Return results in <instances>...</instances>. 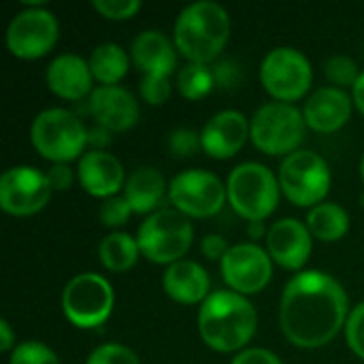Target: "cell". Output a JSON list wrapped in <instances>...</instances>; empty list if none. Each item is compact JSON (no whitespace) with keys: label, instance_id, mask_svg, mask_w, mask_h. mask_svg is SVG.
I'll return each mask as SVG.
<instances>
[{"label":"cell","instance_id":"obj_1","mask_svg":"<svg viewBox=\"0 0 364 364\" xmlns=\"http://www.w3.org/2000/svg\"><path fill=\"white\" fill-rule=\"evenodd\" d=\"M348 294L324 271L296 273L282 294L279 324L290 343L314 350L331 343L348 322Z\"/></svg>","mask_w":364,"mask_h":364},{"label":"cell","instance_id":"obj_2","mask_svg":"<svg viewBox=\"0 0 364 364\" xmlns=\"http://www.w3.org/2000/svg\"><path fill=\"white\" fill-rule=\"evenodd\" d=\"M258 326L254 305L232 290L211 292L198 309V333L203 341L218 352H237L245 348Z\"/></svg>","mask_w":364,"mask_h":364},{"label":"cell","instance_id":"obj_3","mask_svg":"<svg viewBox=\"0 0 364 364\" xmlns=\"http://www.w3.org/2000/svg\"><path fill=\"white\" fill-rule=\"evenodd\" d=\"M230 34L228 11L215 0H196L181 9L175 21V47L188 62L207 64L220 55Z\"/></svg>","mask_w":364,"mask_h":364},{"label":"cell","instance_id":"obj_4","mask_svg":"<svg viewBox=\"0 0 364 364\" xmlns=\"http://www.w3.org/2000/svg\"><path fill=\"white\" fill-rule=\"evenodd\" d=\"M226 192L232 209L250 220H267L279 203V179L260 162H243L232 168L226 181Z\"/></svg>","mask_w":364,"mask_h":364},{"label":"cell","instance_id":"obj_5","mask_svg":"<svg viewBox=\"0 0 364 364\" xmlns=\"http://www.w3.org/2000/svg\"><path fill=\"white\" fill-rule=\"evenodd\" d=\"M87 136L83 122L73 111L60 107L41 111L30 126V141L34 149L55 164L75 160L83 151Z\"/></svg>","mask_w":364,"mask_h":364},{"label":"cell","instance_id":"obj_6","mask_svg":"<svg viewBox=\"0 0 364 364\" xmlns=\"http://www.w3.org/2000/svg\"><path fill=\"white\" fill-rule=\"evenodd\" d=\"M194 239L190 220L177 209H158L139 228L136 243L141 254L156 264L183 260Z\"/></svg>","mask_w":364,"mask_h":364},{"label":"cell","instance_id":"obj_7","mask_svg":"<svg viewBox=\"0 0 364 364\" xmlns=\"http://www.w3.org/2000/svg\"><path fill=\"white\" fill-rule=\"evenodd\" d=\"M305 126V115L292 102H267L252 117L250 139L269 156H290L303 143Z\"/></svg>","mask_w":364,"mask_h":364},{"label":"cell","instance_id":"obj_8","mask_svg":"<svg viewBox=\"0 0 364 364\" xmlns=\"http://www.w3.org/2000/svg\"><path fill=\"white\" fill-rule=\"evenodd\" d=\"M279 188L296 207H316L324 203L331 190L328 162L309 149H296L279 166Z\"/></svg>","mask_w":364,"mask_h":364},{"label":"cell","instance_id":"obj_9","mask_svg":"<svg viewBox=\"0 0 364 364\" xmlns=\"http://www.w3.org/2000/svg\"><path fill=\"white\" fill-rule=\"evenodd\" d=\"M115 294L111 284L98 273L75 275L62 292V311L77 328H96L113 311Z\"/></svg>","mask_w":364,"mask_h":364},{"label":"cell","instance_id":"obj_10","mask_svg":"<svg viewBox=\"0 0 364 364\" xmlns=\"http://www.w3.org/2000/svg\"><path fill=\"white\" fill-rule=\"evenodd\" d=\"M260 79L273 98L279 102H292L307 94L314 70L303 51L294 47H275L260 64Z\"/></svg>","mask_w":364,"mask_h":364},{"label":"cell","instance_id":"obj_11","mask_svg":"<svg viewBox=\"0 0 364 364\" xmlns=\"http://www.w3.org/2000/svg\"><path fill=\"white\" fill-rule=\"evenodd\" d=\"M228 192L222 179L203 168H190L173 177L168 186V198L186 218L215 215L226 200Z\"/></svg>","mask_w":364,"mask_h":364},{"label":"cell","instance_id":"obj_12","mask_svg":"<svg viewBox=\"0 0 364 364\" xmlns=\"http://www.w3.org/2000/svg\"><path fill=\"white\" fill-rule=\"evenodd\" d=\"M58 34L60 26L49 9L28 6L11 19L6 28V47L17 58L34 60L55 45Z\"/></svg>","mask_w":364,"mask_h":364},{"label":"cell","instance_id":"obj_13","mask_svg":"<svg viewBox=\"0 0 364 364\" xmlns=\"http://www.w3.org/2000/svg\"><path fill=\"white\" fill-rule=\"evenodd\" d=\"M47 173L34 166H11L0 177V207L11 215H32L51 198Z\"/></svg>","mask_w":364,"mask_h":364},{"label":"cell","instance_id":"obj_14","mask_svg":"<svg viewBox=\"0 0 364 364\" xmlns=\"http://www.w3.org/2000/svg\"><path fill=\"white\" fill-rule=\"evenodd\" d=\"M273 275V258L256 243L232 245L222 258V277L237 294H256Z\"/></svg>","mask_w":364,"mask_h":364},{"label":"cell","instance_id":"obj_15","mask_svg":"<svg viewBox=\"0 0 364 364\" xmlns=\"http://www.w3.org/2000/svg\"><path fill=\"white\" fill-rule=\"evenodd\" d=\"M311 237L307 224L284 218L267 230V252L284 269L301 271L311 254Z\"/></svg>","mask_w":364,"mask_h":364},{"label":"cell","instance_id":"obj_16","mask_svg":"<svg viewBox=\"0 0 364 364\" xmlns=\"http://www.w3.org/2000/svg\"><path fill=\"white\" fill-rule=\"evenodd\" d=\"M87 109L100 128L122 132L139 122V105L130 90L122 85H98L87 100Z\"/></svg>","mask_w":364,"mask_h":364},{"label":"cell","instance_id":"obj_17","mask_svg":"<svg viewBox=\"0 0 364 364\" xmlns=\"http://www.w3.org/2000/svg\"><path fill=\"white\" fill-rule=\"evenodd\" d=\"M250 119L235 109L215 113L200 132L203 149L218 160L232 158L250 136Z\"/></svg>","mask_w":364,"mask_h":364},{"label":"cell","instance_id":"obj_18","mask_svg":"<svg viewBox=\"0 0 364 364\" xmlns=\"http://www.w3.org/2000/svg\"><path fill=\"white\" fill-rule=\"evenodd\" d=\"M77 175H79L83 190L90 192L92 196L111 198V196H117L119 188L126 186L122 162L113 154L102 151V149H92L83 154L79 158Z\"/></svg>","mask_w":364,"mask_h":364},{"label":"cell","instance_id":"obj_19","mask_svg":"<svg viewBox=\"0 0 364 364\" xmlns=\"http://www.w3.org/2000/svg\"><path fill=\"white\" fill-rule=\"evenodd\" d=\"M352 105L354 100L343 87H320L307 98L303 115L309 128L318 132H335L348 124L352 115Z\"/></svg>","mask_w":364,"mask_h":364},{"label":"cell","instance_id":"obj_20","mask_svg":"<svg viewBox=\"0 0 364 364\" xmlns=\"http://www.w3.org/2000/svg\"><path fill=\"white\" fill-rule=\"evenodd\" d=\"M92 68L77 53H60L47 66V85L53 94L66 100H81L92 94Z\"/></svg>","mask_w":364,"mask_h":364},{"label":"cell","instance_id":"obj_21","mask_svg":"<svg viewBox=\"0 0 364 364\" xmlns=\"http://www.w3.org/2000/svg\"><path fill=\"white\" fill-rule=\"evenodd\" d=\"M162 288L173 301L183 305H196L211 294V279L198 262L179 260L168 264V269L164 271Z\"/></svg>","mask_w":364,"mask_h":364},{"label":"cell","instance_id":"obj_22","mask_svg":"<svg viewBox=\"0 0 364 364\" xmlns=\"http://www.w3.org/2000/svg\"><path fill=\"white\" fill-rule=\"evenodd\" d=\"M177 47L160 30H143L132 41V62L143 75L168 77L177 66Z\"/></svg>","mask_w":364,"mask_h":364},{"label":"cell","instance_id":"obj_23","mask_svg":"<svg viewBox=\"0 0 364 364\" xmlns=\"http://www.w3.org/2000/svg\"><path fill=\"white\" fill-rule=\"evenodd\" d=\"M166 179L156 166H139L124 186V198L136 213H156L166 194Z\"/></svg>","mask_w":364,"mask_h":364},{"label":"cell","instance_id":"obj_24","mask_svg":"<svg viewBox=\"0 0 364 364\" xmlns=\"http://www.w3.org/2000/svg\"><path fill=\"white\" fill-rule=\"evenodd\" d=\"M307 228L316 239L333 243L343 239L346 232L350 230V215L337 203H320L309 209Z\"/></svg>","mask_w":364,"mask_h":364},{"label":"cell","instance_id":"obj_25","mask_svg":"<svg viewBox=\"0 0 364 364\" xmlns=\"http://www.w3.org/2000/svg\"><path fill=\"white\" fill-rule=\"evenodd\" d=\"M139 243L134 237H130L128 232H111L107 235L102 241H100V247H98V258L100 262L113 271V273H124V271H130L136 260H139Z\"/></svg>","mask_w":364,"mask_h":364},{"label":"cell","instance_id":"obj_26","mask_svg":"<svg viewBox=\"0 0 364 364\" xmlns=\"http://www.w3.org/2000/svg\"><path fill=\"white\" fill-rule=\"evenodd\" d=\"M87 64L92 68L94 79H98L102 85H115L128 73L130 58L119 45L102 43L90 53Z\"/></svg>","mask_w":364,"mask_h":364},{"label":"cell","instance_id":"obj_27","mask_svg":"<svg viewBox=\"0 0 364 364\" xmlns=\"http://www.w3.org/2000/svg\"><path fill=\"white\" fill-rule=\"evenodd\" d=\"M213 73L207 64H198V62H188L177 77V85L183 98L188 100H200L203 96H207L213 90Z\"/></svg>","mask_w":364,"mask_h":364},{"label":"cell","instance_id":"obj_28","mask_svg":"<svg viewBox=\"0 0 364 364\" xmlns=\"http://www.w3.org/2000/svg\"><path fill=\"white\" fill-rule=\"evenodd\" d=\"M9 364H60L55 352L41 341H23L11 352Z\"/></svg>","mask_w":364,"mask_h":364},{"label":"cell","instance_id":"obj_29","mask_svg":"<svg viewBox=\"0 0 364 364\" xmlns=\"http://www.w3.org/2000/svg\"><path fill=\"white\" fill-rule=\"evenodd\" d=\"M85 364H141L139 356L119 343H105L100 348H96Z\"/></svg>","mask_w":364,"mask_h":364},{"label":"cell","instance_id":"obj_30","mask_svg":"<svg viewBox=\"0 0 364 364\" xmlns=\"http://www.w3.org/2000/svg\"><path fill=\"white\" fill-rule=\"evenodd\" d=\"M326 77L335 83V85H352L358 81L360 73H358V66L352 58L348 55H333L328 62H326Z\"/></svg>","mask_w":364,"mask_h":364},{"label":"cell","instance_id":"obj_31","mask_svg":"<svg viewBox=\"0 0 364 364\" xmlns=\"http://www.w3.org/2000/svg\"><path fill=\"white\" fill-rule=\"evenodd\" d=\"M130 213H132V207H130V203L124 196L105 198V203H102V207L98 211L100 222L105 226H109V228H117V226L126 224L128 218H130Z\"/></svg>","mask_w":364,"mask_h":364},{"label":"cell","instance_id":"obj_32","mask_svg":"<svg viewBox=\"0 0 364 364\" xmlns=\"http://www.w3.org/2000/svg\"><path fill=\"white\" fill-rule=\"evenodd\" d=\"M346 339L352 352L364 360V303L350 311L346 322Z\"/></svg>","mask_w":364,"mask_h":364},{"label":"cell","instance_id":"obj_33","mask_svg":"<svg viewBox=\"0 0 364 364\" xmlns=\"http://www.w3.org/2000/svg\"><path fill=\"white\" fill-rule=\"evenodd\" d=\"M141 96L149 105H164L171 96V81L168 77L160 75H143L141 79Z\"/></svg>","mask_w":364,"mask_h":364},{"label":"cell","instance_id":"obj_34","mask_svg":"<svg viewBox=\"0 0 364 364\" xmlns=\"http://www.w3.org/2000/svg\"><path fill=\"white\" fill-rule=\"evenodd\" d=\"M168 147L175 156H194L203 143H200V134H196L194 130L188 128H177L168 134Z\"/></svg>","mask_w":364,"mask_h":364},{"label":"cell","instance_id":"obj_35","mask_svg":"<svg viewBox=\"0 0 364 364\" xmlns=\"http://www.w3.org/2000/svg\"><path fill=\"white\" fill-rule=\"evenodd\" d=\"M92 4L107 19H128L141 9L139 0H94Z\"/></svg>","mask_w":364,"mask_h":364},{"label":"cell","instance_id":"obj_36","mask_svg":"<svg viewBox=\"0 0 364 364\" xmlns=\"http://www.w3.org/2000/svg\"><path fill=\"white\" fill-rule=\"evenodd\" d=\"M230 364H284L279 360L277 354H273L271 350L264 348H250L239 352Z\"/></svg>","mask_w":364,"mask_h":364},{"label":"cell","instance_id":"obj_37","mask_svg":"<svg viewBox=\"0 0 364 364\" xmlns=\"http://www.w3.org/2000/svg\"><path fill=\"white\" fill-rule=\"evenodd\" d=\"M200 250H203V254H205L207 258L220 260V262H222V258L226 256V252H228L230 247L226 245V239H224V237H220V235H209V237L203 239Z\"/></svg>","mask_w":364,"mask_h":364},{"label":"cell","instance_id":"obj_38","mask_svg":"<svg viewBox=\"0 0 364 364\" xmlns=\"http://www.w3.org/2000/svg\"><path fill=\"white\" fill-rule=\"evenodd\" d=\"M49 183L53 190H68L73 183V171L68 168V164H55L51 166V171L47 173Z\"/></svg>","mask_w":364,"mask_h":364},{"label":"cell","instance_id":"obj_39","mask_svg":"<svg viewBox=\"0 0 364 364\" xmlns=\"http://www.w3.org/2000/svg\"><path fill=\"white\" fill-rule=\"evenodd\" d=\"M15 343V337H13V331H11V324L6 320H0V350L2 352H9Z\"/></svg>","mask_w":364,"mask_h":364},{"label":"cell","instance_id":"obj_40","mask_svg":"<svg viewBox=\"0 0 364 364\" xmlns=\"http://www.w3.org/2000/svg\"><path fill=\"white\" fill-rule=\"evenodd\" d=\"M352 100L360 109V113H364V70L360 73L358 81L354 83V87H352Z\"/></svg>","mask_w":364,"mask_h":364},{"label":"cell","instance_id":"obj_41","mask_svg":"<svg viewBox=\"0 0 364 364\" xmlns=\"http://www.w3.org/2000/svg\"><path fill=\"white\" fill-rule=\"evenodd\" d=\"M360 175H363V181H364V156H363V160H360Z\"/></svg>","mask_w":364,"mask_h":364}]
</instances>
